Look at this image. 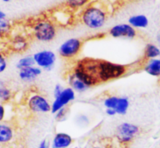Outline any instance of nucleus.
<instances>
[{"mask_svg": "<svg viewBox=\"0 0 160 148\" xmlns=\"http://www.w3.org/2000/svg\"><path fill=\"white\" fill-rule=\"evenodd\" d=\"M144 56L149 59H155L156 57L160 56V50L154 44H148L145 47Z\"/></svg>", "mask_w": 160, "mask_h": 148, "instance_id": "nucleus-19", "label": "nucleus"}, {"mask_svg": "<svg viewBox=\"0 0 160 148\" xmlns=\"http://www.w3.org/2000/svg\"><path fill=\"white\" fill-rule=\"evenodd\" d=\"M89 2L87 0H69V1L66 2V3L71 8L75 9L83 7L84 5L87 4Z\"/></svg>", "mask_w": 160, "mask_h": 148, "instance_id": "nucleus-23", "label": "nucleus"}, {"mask_svg": "<svg viewBox=\"0 0 160 148\" xmlns=\"http://www.w3.org/2000/svg\"><path fill=\"white\" fill-rule=\"evenodd\" d=\"M12 48L16 51H22L28 47V41L22 35H16L12 40Z\"/></svg>", "mask_w": 160, "mask_h": 148, "instance_id": "nucleus-15", "label": "nucleus"}, {"mask_svg": "<svg viewBox=\"0 0 160 148\" xmlns=\"http://www.w3.org/2000/svg\"><path fill=\"white\" fill-rule=\"evenodd\" d=\"M13 130L10 126L5 124H0V143L5 144L13 140Z\"/></svg>", "mask_w": 160, "mask_h": 148, "instance_id": "nucleus-12", "label": "nucleus"}, {"mask_svg": "<svg viewBox=\"0 0 160 148\" xmlns=\"http://www.w3.org/2000/svg\"><path fill=\"white\" fill-rule=\"evenodd\" d=\"M106 114L109 116H114V115L116 114V112L113 109H106Z\"/></svg>", "mask_w": 160, "mask_h": 148, "instance_id": "nucleus-28", "label": "nucleus"}, {"mask_svg": "<svg viewBox=\"0 0 160 148\" xmlns=\"http://www.w3.org/2000/svg\"><path fill=\"white\" fill-rule=\"evenodd\" d=\"M69 83H70L71 86H72V88L73 90L76 91V92H85L86 90H87L89 88L88 86L86 85L84 83H82V81H80L79 80L76 79L72 74L69 77Z\"/></svg>", "mask_w": 160, "mask_h": 148, "instance_id": "nucleus-17", "label": "nucleus"}, {"mask_svg": "<svg viewBox=\"0 0 160 148\" xmlns=\"http://www.w3.org/2000/svg\"><path fill=\"white\" fill-rule=\"evenodd\" d=\"M38 148H48V144H47V140H42V141L40 143Z\"/></svg>", "mask_w": 160, "mask_h": 148, "instance_id": "nucleus-29", "label": "nucleus"}, {"mask_svg": "<svg viewBox=\"0 0 160 148\" xmlns=\"http://www.w3.org/2000/svg\"><path fill=\"white\" fill-rule=\"evenodd\" d=\"M157 42H158V44L160 45V34L158 35V37H157Z\"/></svg>", "mask_w": 160, "mask_h": 148, "instance_id": "nucleus-31", "label": "nucleus"}, {"mask_svg": "<svg viewBox=\"0 0 160 148\" xmlns=\"http://www.w3.org/2000/svg\"><path fill=\"white\" fill-rule=\"evenodd\" d=\"M106 13L102 9L95 6L88 7L83 11L82 21L86 26L92 29L102 27L106 21Z\"/></svg>", "mask_w": 160, "mask_h": 148, "instance_id": "nucleus-2", "label": "nucleus"}, {"mask_svg": "<svg viewBox=\"0 0 160 148\" xmlns=\"http://www.w3.org/2000/svg\"><path fill=\"white\" fill-rule=\"evenodd\" d=\"M75 92L72 87L63 89L62 92L55 97V100L51 105V112L53 114L58 113L60 109L64 108L71 101L75 99Z\"/></svg>", "mask_w": 160, "mask_h": 148, "instance_id": "nucleus-6", "label": "nucleus"}, {"mask_svg": "<svg viewBox=\"0 0 160 148\" xmlns=\"http://www.w3.org/2000/svg\"><path fill=\"white\" fill-rule=\"evenodd\" d=\"M6 13L4 12H2V10H0V19H2V18H6Z\"/></svg>", "mask_w": 160, "mask_h": 148, "instance_id": "nucleus-30", "label": "nucleus"}, {"mask_svg": "<svg viewBox=\"0 0 160 148\" xmlns=\"http://www.w3.org/2000/svg\"><path fill=\"white\" fill-rule=\"evenodd\" d=\"M4 117H5V108L3 105L0 104V122L4 119Z\"/></svg>", "mask_w": 160, "mask_h": 148, "instance_id": "nucleus-26", "label": "nucleus"}, {"mask_svg": "<svg viewBox=\"0 0 160 148\" xmlns=\"http://www.w3.org/2000/svg\"><path fill=\"white\" fill-rule=\"evenodd\" d=\"M109 34L114 38L118 37H127L133 39L136 36L137 32L134 28L128 24H120L114 26L109 31Z\"/></svg>", "mask_w": 160, "mask_h": 148, "instance_id": "nucleus-9", "label": "nucleus"}, {"mask_svg": "<svg viewBox=\"0 0 160 148\" xmlns=\"http://www.w3.org/2000/svg\"><path fill=\"white\" fill-rule=\"evenodd\" d=\"M89 70L96 84H99L122 77L127 72V67L105 60L91 58Z\"/></svg>", "mask_w": 160, "mask_h": 148, "instance_id": "nucleus-1", "label": "nucleus"}, {"mask_svg": "<svg viewBox=\"0 0 160 148\" xmlns=\"http://www.w3.org/2000/svg\"><path fill=\"white\" fill-rule=\"evenodd\" d=\"M82 42L77 38H72L63 43L59 47V55L64 58H72L76 56L82 48Z\"/></svg>", "mask_w": 160, "mask_h": 148, "instance_id": "nucleus-5", "label": "nucleus"}, {"mask_svg": "<svg viewBox=\"0 0 160 148\" xmlns=\"http://www.w3.org/2000/svg\"><path fill=\"white\" fill-rule=\"evenodd\" d=\"M11 24L7 18L0 19V37H5L10 33Z\"/></svg>", "mask_w": 160, "mask_h": 148, "instance_id": "nucleus-21", "label": "nucleus"}, {"mask_svg": "<svg viewBox=\"0 0 160 148\" xmlns=\"http://www.w3.org/2000/svg\"><path fill=\"white\" fill-rule=\"evenodd\" d=\"M118 97L116 96H111L106 98L104 102V106L106 109H115V106H116L117 103H118Z\"/></svg>", "mask_w": 160, "mask_h": 148, "instance_id": "nucleus-22", "label": "nucleus"}, {"mask_svg": "<svg viewBox=\"0 0 160 148\" xmlns=\"http://www.w3.org/2000/svg\"><path fill=\"white\" fill-rule=\"evenodd\" d=\"M33 34L38 40L50 42L55 38L57 31L53 23L47 20H42L34 24Z\"/></svg>", "mask_w": 160, "mask_h": 148, "instance_id": "nucleus-3", "label": "nucleus"}, {"mask_svg": "<svg viewBox=\"0 0 160 148\" xmlns=\"http://www.w3.org/2000/svg\"><path fill=\"white\" fill-rule=\"evenodd\" d=\"M144 70L151 76L160 77V59L149 60L144 67Z\"/></svg>", "mask_w": 160, "mask_h": 148, "instance_id": "nucleus-13", "label": "nucleus"}, {"mask_svg": "<svg viewBox=\"0 0 160 148\" xmlns=\"http://www.w3.org/2000/svg\"><path fill=\"white\" fill-rule=\"evenodd\" d=\"M139 133V128L130 123H122L116 129V137L121 143H128Z\"/></svg>", "mask_w": 160, "mask_h": 148, "instance_id": "nucleus-4", "label": "nucleus"}, {"mask_svg": "<svg viewBox=\"0 0 160 148\" xmlns=\"http://www.w3.org/2000/svg\"><path fill=\"white\" fill-rule=\"evenodd\" d=\"M42 73V70L38 67H28L20 69L19 77L21 81L24 82H33L35 81L40 74Z\"/></svg>", "mask_w": 160, "mask_h": 148, "instance_id": "nucleus-10", "label": "nucleus"}, {"mask_svg": "<svg viewBox=\"0 0 160 148\" xmlns=\"http://www.w3.org/2000/svg\"><path fill=\"white\" fill-rule=\"evenodd\" d=\"M93 148H108L106 146H94Z\"/></svg>", "mask_w": 160, "mask_h": 148, "instance_id": "nucleus-32", "label": "nucleus"}, {"mask_svg": "<svg viewBox=\"0 0 160 148\" xmlns=\"http://www.w3.org/2000/svg\"><path fill=\"white\" fill-rule=\"evenodd\" d=\"M63 89H64L63 88V87L61 85H60V84L56 85V87H55V88H54V97L58 96V95H59L61 92H62Z\"/></svg>", "mask_w": 160, "mask_h": 148, "instance_id": "nucleus-25", "label": "nucleus"}, {"mask_svg": "<svg viewBox=\"0 0 160 148\" xmlns=\"http://www.w3.org/2000/svg\"><path fill=\"white\" fill-rule=\"evenodd\" d=\"M64 114H65V109H64V108H62V109H60V110L58 112L57 118H60V119H61Z\"/></svg>", "mask_w": 160, "mask_h": 148, "instance_id": "nucleus-27", "label": "nucleus"}, {"mask_svg": "<svg viewBox=\"0 0 160 148\" xmlns=\"http://www.w3.org/2000/svg\"><path fill=\"white\" fill-rule=\"evenodd\" d=\"M35 64L44 69H51L54 66L57 57L55 54L51 50H42L33 55Z\"/></svg>", "mask_w": 160, "mask_h": 148, "instance_id": "nucleus-7", "label": "nucleus"}, {"mask_svg": "<svg viewBox=\"0 0 160 148\" xmlns=\"http://www.w3.org/2000/svg\"><path fill=\"white\" fill-rule=\"evenodd\" d=\"M35 64V59L33 55H28V56L21 58L17 63V68L19 69H24V68L33 67Z\"/></svg>", "mask_w": 160, "mask_h": 148, "instance_id": "nucleus-18", "label": "nucleus"}, {"mask_svg": "<svg viewBox=\"0 0 160 148\" xmlns=\"http://www.w3.org/2000/svg\"><path fill=\"white\" fill-rule=\"evenodd\" d=\"M28 105L29 109L35 113H48L51 111V105L42 95H35L32 96L29 98Z\"/></svg>", "mask_w": 160, "mask_h": 148, "instance_id": "nucleus-8", "label": "nucleus"}, {"mask_svg": "<svg viewBox=\"0 0 160 148\" xmlns=\"http://www.w3.org/2000/svg\"><path fill=\"white\" fill-rule=\"evenodd\" d=\"M129 106H130V102L129 99L126 97H118V103L115 108V110L116 112V114L124 115L127 114Z\"/></svg>", "mask_w": 160, "mask_h": 148, "instance_id": "nucleus-16", "label": "nucleus"}, {"mask_svg": "<svg viewBox=\"0 0 160 148\" xmlns=\"http://www.w3.org/2000/svg\"><path fill=\"white\" fill-rule=\"evenodd\" d=\"M72 138L68 134L58 133L52 143V148H67L72 144Z\"/></svg>", "mask_w": 160, "mask_h": 148, "instance_id": "nucleus-11", "label": "nucleus"}, {"mask_svg": "<svg viewBox=\"0 0 160 148\" xmlns=\"http://www.w3.org/2000/svg\"><path fill=\"white\" fill-rule=\"evenodd\" d=\"M129 24L133 28H146L148 25V19L144 15H135L130 18Z\"/></svg>", "mask_w": 160, "mask_h": 148, "instance_id": "nucleus-14", "label": "nucleus"}, {"mask_svg": "<svg viewBox=\"0 0 160 148\" xmlns=\"http://www.w3.org/2000/svg\"><path fill=\"white\" fill-rule=\"evenodd\" d=\"M11 92L6 86L5 83L0 81V100L2 102H8L11 98Z\"/></svg>", "mask_w": 160, "mask_h": 148, "instance_id": "nucleus-20", "label": "nucleus"}, {"mask_svg": "<svg viewBox=\"0 0 160 148\" xmlns=\"http://www.w3.org/2000/svg\"><path fill=\"white\" fill-rule=\"evenodd\" d=\"M7 66V61L3 54L0 52V73L6 70Z\"/></svg>", "mask_w": 160, "mask_h": 148, "instance_id": "nucleus-24", "label": "nucleus"}]
</instances>
